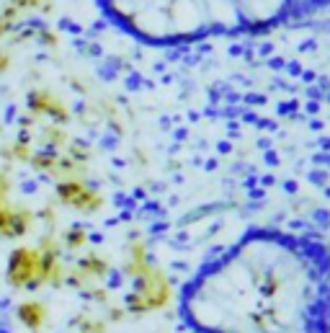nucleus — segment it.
Instances as JSON below:
<instances>
[{
  "mask_svg": "<svg viewBox=\"0 0 330 333\" xmlns=\"http://www.w3.org/2000/svg\"><path fill=\"white\" fill-rule=\"evenodd\" d=\"M176 313L188 333H330V243L253 228L188 276Z\"/></svg>",
  "mask_w": 330,
  "mask_h": 333,
  "instance_id": "nucleus-1",
  "label": "nucleus"
},
{
  "mask_svg": "<svg viewBox=\"0 0 330 333\" xmlns=\"http://www.w3.org/2000/svg\"><path fill=\"white\" fill-rule=\"evenodd\" d=\"M103 18L147 47H188L307 21L330 0H96Z\"/></svg>",
  "mask_w": 330,
  "mask_h": 333,
  "instance_id": "nucleus-2",
  "label": "nucleus"
}]
</instances>
